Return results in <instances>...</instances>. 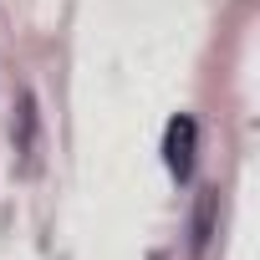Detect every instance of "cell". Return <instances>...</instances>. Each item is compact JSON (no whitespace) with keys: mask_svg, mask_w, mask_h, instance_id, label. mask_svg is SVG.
Listing matches in <instances>:
<instances>
[{"mask_svg":"<svg viewBox=\"0 0 260 260\" xmlns=\"http://www.w3.org/2000/svg\"><path fill=\"white\" fill-rule=\"evenodd\" d=\"M194 143H199V127H194L189 112H179V117L164 127V164H169V174H174L179 184L194 174Z\"/></svg>","mask_w":260,"mask_h":260,"instance_id":"1","label":"cell"},{"mask_svg":"<svg viewBox=\"0 0 260 260\" xmlns=\"http://www.w3.org/2000/svg\"><path fill=\"white\" fill-rule=\"evenodd\" d=\"M214 209H219V189H204V194H199V214H194V255H204V250H209Z\"/></svg>","mask_w":260,"mask_h":260,"instance_id":"2","label":"cell"}]
</instances>
